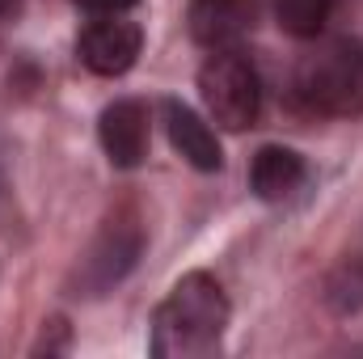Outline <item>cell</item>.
<instances>
[{
    "instance_id": "1",
    "label": "cell",
    "mask_w": 363,
    "mask_h": 359,
    "mask_svg": "<svg viewBox=\"0 0 363 359\" xmlns=\"http://www.w3.org/2000/svg\"><path fill=\"white\" fill-rule=\"evenodd\" d=\"M228 296L224 287L194 270V275H182L178 283L169 287V296L157 304V317H152V343L148 351L157 359H199L211 355L228 330Z\"/></svg>"
},
{
    "instance_id": "2",
    "label": "cell",
    "mask_w": 363,
    "mask_h": 359,
    "mask_svg": "<svg viewBox=\"0 0 363 359\" xmlns=\"http://www.w3.org/2000/svg\"><path fill=\"white\" fill-rule=\"evenodd\" d=\"M296 101L308 114L355 118L363 114V43L338 38L308 55L296 72Z\"/></svg>"
},
{
    "instance_id": "3",
    "label": "cell",
    "mask_w": 363,
    "mask_h": 359,
    "mask_svg": "<svg viewBox=\"0 0 363 359\" xmlns=\"http://www.w3.org/2000/svg\"><path fill=\"white\" fill-rule=\"evenodd\" d=\"M199 93H203L207 114H211L220 127L245 131V127L258 123V110H262V81H258L254 64H250L241 51L220 47V51L199 68Z\"/></svg>"
},
{
    "instance_id": "4",
    "label": "cell",
    "mask_w": 363,
    "mask_h": 359,
    "mask_svg": "<svg viewBox=\"0 0 363 359\" xmlns=\"http://www.w3.org/2000/svg\"><path fill=\"white\" fill-rule=\"evenodd\" d=\"M140 250H144V228H140L135 216L106 220V228L93 237V245L77 263V275H72L77 296H106L127 270L135 267Z\"/></svg>"
},
{
    "instance_id": "5",
    "label": "cell",
    "mask_w": 363,
    "mask_h": 359,
    "mask_svg": "<svg viewBox=\"0 0 363 359\" xmlns=\"http://www.w3.org/2000/svg\"><path fill=\"white\" fill-rule=\"evenodd\" d=\"M140 47H144V30L127 17H97L81 30L77 38V55L81 64L97 72V77H123L135 60H140Z\"/></svg>"
},
{
    "instance_id": "6",
    "label": "cell",
    "mask_w": 363,
    "mask_h": 359,
    "mask_svg": "<svg viewBox=\"0 0 363 359\" xmlns=\"http://www.w3.org/2000/svg\"><path fill=\"white\" fill-rule=\"evenodd\" d=\"M97 136H101V148H106L110 165L135 170L148 157V106L140 97L110 101L97 118Z\"/></svg>"
},
{
    "instance_id": "7",
    "label": "cell",
    "mask_w": 363,
    "mask_h": 359,
    "mask_svg": "<svg viewBox=\"0 0 363 359\" xmlns=\"http://www.w3.org/2000/svg\"><path fill=\"white\" fill-rule=\"evenodd\" d=\"M161 114H165V131H169V144L182 153V161H190L194 170H203V174H216L220 165H224V153H220V140H216V131L186 106L178 97H169L165 106H161Z\"/></svg>"
},
{
    "instance_id": "8",
    "label": "cell",
    "mask_w": 363,
    "mask_h": 359,
    "mask_svg": "<svg viewBox=\"0 0 363 359\" xmlns=\"http://www.w3.org/2000/svg\"><path fill=\"white\" fill-rule=\"evenodd\" d=\"M250 17H254L250 0H190V34L211 51L241 38L250 30Z\"/></svg>"
},
{
    "instance_id": "9",
    "label": "cell",
    "mask_w": 363,
    "mask_h": 359,
    "mask_svg": "<svg viewBox=\"0 0 363 359\" xmlns=\"http://www.w3.org/2000/svg\"><path fill=\"white\" fill-rule=\"evenodd\" d=\"M308 178V165H304V157L300 153H291V148H262L258 157H254V165H250V186H254V194L258 199H267V203H283V199H291L300 186Z\"/></svg>"
},
{
    "instance_id": "10",
    "label": "cell",
    "mask_w": 363,
    "mask_h": 359,
    "mask_svg": "<svg viewBox=\"0 0 363 359\" xmlns=\"http://www.w3.org/2000/svg\"><path fill=\"white\" fill-rule=\"evenodd\" d=\"M325 304L334 313H359L363 309V224L325 279Z\"/></svg>"
},
{
    "instance_id": "11",
    "label": "cell",
    "mask_w": 363,
    "mask_h": 359,
    "mask_svg": "<svg viewBox=\"0 0 363 359\" xmlns=\"http://www.w3.org/2000/svg\"><path fill=\"white\" fill-rule=\"evenodd\" d=\"M334 13V0H274V17L296 38H317Z\"/></svg>"
},
{
    "instance_id": "12",
    "label": "cell",
    "mask_w": 363,
    "mask_h": 359,
    "mask_svg": "<svg viewBox=\"0 0 363 359\" xmlns=\"http://www.w3.org/2000/svg\"><path fill=\"white\" fill-rule=\"evenodd\" d=\"M81 9H89L97 17H114V13H127L131 4H140V0H77Z\"/></svg>"
},
{
    "instance_id": "13",
    "label": "cell",
    "mask_w": 363,
    "mask_h": 359,
    "mask_svg": "<svg viewBox=\"0 0 363 359\" xmlns=\"http://www.w3.org/2000/svg\"><path fill=\"white\" fill-rule=\"evenodd\" d=\"M13 4H17V0H0V17H4V13H13Z\"/></svg>"
}]
</instances>
